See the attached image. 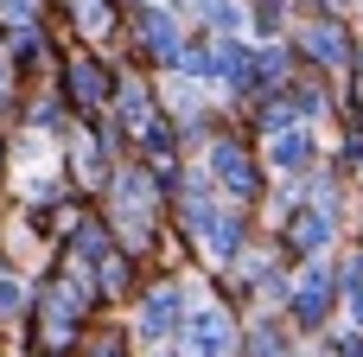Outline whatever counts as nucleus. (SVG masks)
Returning <instances> with one entry per match:
<instances>
[{
  "label": "nucleus",
  "instance_id": "nucleus-14",
  "mask_svg": "<svg viewBox=\"0 0 363 357\" xmlns=\"http://www.w3.org/2000/svg\"><path fill=\"white\" fill-rule=\"evenodd\" d=\"M26 313H32V287H26L19 275H6V268H0V326L26 319Z\"/></svg>",
  "mask_w": 363,
  "mask_h": 357
},
{
  "label": "nucleus",
  "instance_id": "nucleus-4",
  "mask_svg": "<svg viewBox=\"0 0 363 357\" xmlns=\"http://www.w3.org/2000/svg\"><path fill=\"white\" fill-rule=\"evenodd\" d=\"M191 287L179 281V275H166V281H147L140 294H134V345H147V351H160V345H179V332H185V313H191Z\"/></svg>",
  "mask_w": 363,
  "mask_h": 357
},
{
  "label": "nucleus",
  "instance_id": "nucleus-9",
  "mask_svg": "<svg viewBox=\"0 0 363 357\" xmlns=\"http://www.w3.org/2000/svg\"><path fill=\"white\" fill-rule=\"evenodd\" d=\"M255 153H262V166H268V172H281V179H306V172H319V128L294 121V128L268 134Z\"/></svg>",
  "mask_w": 363,
  "mask_h": 357
},
{
  "label": "nucleus",
  "instance_id": "nucleus-6",
  "mask_svg": "<svg viewBox=\"0 0 363 357\" xmlns=\"http://www.w3.org/2000/svg\"><path fill=\"white\" fill-rule=\"evenodd\" d=\"M179 357H236L242 351V319L230 300H191L185 332H179Z\"/></svg>",
  "mask_w": 363,
  "mask_h": 357
},
{
  "label": "nucleus",
  "instance_id": "nucleus-8",
  "mask_svg": "<svg viewBox=\"0 0 363 357\" xmlns=\"http://www.w3.org/2000/svg\"><path fill=\"white\" fill-rule=\"evenodd\" d=\"M108 96H115V64H108L96 45H77V51L64 57V102L83 109V115H102Z\"/></svg>",
  "mask_w": 363,
  "mask_h": 357
},
{
  "label": "nucleus",
  "instance_id": "nucleus-15",
  "mask_svg": "<svg viewBox=\"0 0 363 357\" xmlns=\"http://www.w3.org/2000/svg\"><path fill=\"white\" fill-rule=\"evenodd\" d=\"M338 313H345V326H351V332H363V287L338 294Z\"/></svg>",
  "mask_w": 363,
  "mask_h": 357
},
{
  "label": "nucleus",
  "instance_id": "nucleus-2",
  "mask_svg": "<svg viewBox=\"0 0 363 357\" xmlns=\"http://www.w3.org/2000/svg\"><path fill=\"white\" fill-rule=\"evenodd\" d=\"M198 166H204V179L217 185V198H223V204H236V211L262 204V192H268V166H262L255 141H249L242 128H230V121L198 147Z\"/></svg>",
  "mask_w": 363,
  "mask_h": 357
},
{
  "label": "nucleus",
  "instance_id": "nucleus-1",
  "mask_svg": "<svg viewBox=\"0 0 363 357\" xmlns=\"http://www.w3.org/2000/svg\"><path fill=\"white\" fill-rule=\"evenodd\" d=\"M102 224L115 230V243L128 249V256H147L153 243H160V224H166V192H160V179H153V166L147 160H115L108 166V179H102Z\"/></svg>",
  "mask_w": 363,
  "mask_h": 357
},
{
  "label": "nucleus",
  "instance_id": "nucleus-18",
  "mask_svg": "<svg viewBox=\"0 0 363 357\" xmlns=\"http://www.w3.org/2000/svg\"><path fill=\"white\" fill-rule=\"evenodd\" d=\"M345 6H351V0H332V13H345Z\"/></svg>",
  "mask_w": 363,
  "mask_h": 357
},
{
  "label": "nucleus",
  "instance_id": "nucleus-17",
  "mask_svg": "<svg viewBox=\"0 0 363 357\" xmlns=\"http://www.w3.org/2000/svg\"><path fill=\"white\" fill-rule=\"evenodd\" d=\"M147 357H179V351H172V345H160V351H147Z\"/></svg>",
  "mask_w": 363,
  "mask_h": 357
},
{
  "label": "nucleus",
  "instance_id": "nucleus-12",
  "mask_svg": "<svg viewBox=\"0 0 363 357\" xmlns=\"http://www.w3.org/2000/svg\"><path fill=\"white\" fill-rule=\"evenodd\" d=\"M294 332H287V319L281 313H255L249 326H242V351L236 357H294Z\"/></svg>",
  "mask_w": 363,
  "mask_h": 357
},
{
  "label": "nucleus",
  "instance_id": "nucleus-7",
  "mask_svg": "<svg viewBox=\"0 0 363 357\" xmlns=\"http://www.w3.org/2000/svg\"><path fill=\"white\" fill-rule=\"evenodd\" d=\"M185 38H191V26L172 6H134L128 13V45H134V57L147 70H172L179 51H185Z\"/></svg>",
  "mask_w": 363,
  "mask_h": 357
},
{
  "label": "nucleus",
  "instance_id": "nucleus-13",
  "mask_svg": "<svg viewBox=\"0 0 363 357\" xmlns=\"http://www.w3.org/2000/svg\"><path fill=\"white\" fill-rule=\"evenodd\" d=\"M77 357H134V332H121V326H96V332L77 345Z\"/></svg>",
  "mask_w": 363,
  "mask_h": 357
},
{
  "label": "nucleus",
  "instance_id": "nucleus-3",
  "mask_svg": "<svg viewBox=\"0 0 363 357\" xmlns=\"http://www.w3.org/2000/svg\"><path fill=\"white\" fill-rule=\"evenodd\" d=\"M287 332H300V339H325L332 332V319H338V275H332V256H319V262H300L294 268V294H287Z\"/></svg>",
  "mask_w": 363,
  "mask_h": 357
},
{
  "label": "nucleus",
  "instance_id": "nucleus-16",
  "mask_svg": "<svg viewBox=\"0 0 363 357\" xmlns=\"http://www.w3.org/2000/svg\"><path fill=\"white\" fill-rule=\"evenodd\" d=\"M6 96H13V57L0 51V102H6Z\"/></svg>",
  "mask_w": 363,
  "mask_h": 357
},
{
  "label": "nucleus",
  "instance_id": "nucleus-5",
  "mask_svg": "<svg viewBox=\"0 0 363 357\" xmlns=\"http://www.w3.org/2000/svg\"><path fill=\"white\" fill-rule=\"evenodd\" d=\"M287 45H294L300 70H319V77H351L357 32L345 26V13H313V19H300V26H287Z\"/></svg>",
  "mask_w": 363,
  "mask_h": 357
},
{
  "label": "nucleus",
  "instance_id": "nucleus-11",
  "mask_svg": "<svg viewBox=\"0 0 363 357\" xmlns=\"http://www.w3.org/2000/svg\"><path fill=\"white\" fill-rule=\"evenodd\" d=\"M64 13H70L77 38H83V45H96V51L121 32V0H64Z\"/></svg>",
  "mask_w": 363,
  "mask_h": 357
},
{
  "label": "nucleus",
  "instance_id": "nucleus-10",
  "mask_svg": "<svg viewBox=\"0 0 363 357\" xmlns=\"http://www.w3.org/2000/svg\"><path fill=\"white\" fill-rule=\"evenodd\" d=\"M89 281H96V300H134L140 294V256H128L121 243L89 268Z\"/></svg>",
  "mask_w": 363,
  "mask_h": 357
}]
</instances>
